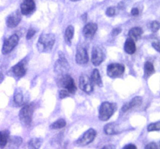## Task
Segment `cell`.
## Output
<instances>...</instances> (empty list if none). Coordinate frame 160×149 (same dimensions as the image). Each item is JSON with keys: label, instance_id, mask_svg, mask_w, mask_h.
<instances>
[{"label": "cell", "instance_id": "cell-1", "mask_svg": "<svg viewBox=\"0 0 160 149\" xmlns=\"http://www.w3.org/2000/svg\"><path fill=\"white\" fill-rule=\"evenodd\" d=\"M55 35L53 34H43L39 37L37 48L40 52H48L52 50L55 44Z\"/></svg>", "mask_w": 160, "mask_h": 149}, {"label": "cell", "instance_id": "cell-2", "mask_svg": "<svg viewBox=\"0 0 160 149\" xmlns=\"http://www.w3.org/2000/svg\"><path fill=\"white\" fill-rule=\"evenodd\" d=\"M34 103H30L23 106L19 113V118L22 124L26 127L31 126L32 122L33 113H34Z\"/></svg>", "mask_w": 160, "mask_h": 149}, {"label": "cell", "instance_id": "cell-3", "mask_svg": "<svg viewBox=\"0 0 160 149\" xmlns=\"http://www.w3.org/2000/svg\"><path fill=\"white\" fill-rule=\"evenodd\" d=\"M117 106L114 103L106 102L100 106L98 111V118L102 121H107L113 115L114 112L117 110Z\"/></svg>", "mask_w": 160, "mask_h": 149}, {"label": "cell", "instance_id": "cell-4", "mask_svg": "<svg viewBox=\"0 0 160 149\" xmlns=\"http://www.w3.org/2000/svg\"><path fill=\"white\" fill-rule=\"evenodd\" d=\"M58 85L65 88L70 94H74L77 91L76 85L73 79L68 74L60 75V78L58 80Z\"/></svg>", "mask_w": 160, "mask_h": 149}, {"label": "cell", "instance_id": "cell-5", "mask_svg": "<svg viewBox=\"0 0 160 149\" xmlns=\"http://www.w3.org/2000/svg\"><path fill=\"white\" fill-rule=\"evenodd\" d=\"M96 131L94 129H89L84 133L78 140L75 142V145L79 147H84L92 143L95 138Z\"/></svg>", "mask_w": 160, "mask_h": 149}, {"label": "cell", "instance_id": "cell-6", "mask_svg": "<svg viewBox=\"0 0 160 149\" xmlns=\"http://www.w3.org/2000/svg\"><path fill=\"white\" fill-rule=\"evenodd\" d=\"M69 69H70V66H69V63L66 59L65 56L62 53H59V59L56 61V64H55V72L60 76V75L67 74V72L69 71Z\"/></svg>", "mask_w": 160, "mask_h": 149}, {"label": "cell", "instance_id": "cell-7", "mask_svg": "<svg viewBox=\"0 0 160 149\" xmlns=\"http://www.w3.org/2000/svg\"><path fill=\"white\" fill-rule=\"evenodd\" d=\"M19 42V37L17 34H12L9 38L4 42L2 48V52L3 55H7L17 46Z\"/></svg>", "mask_w": 160, "mask_h": 149}, {"label": "cell", "instance_id": "cell-8", "mask_svg": "<svg viewBox=\"0 0 160 149\" xmlns=\"http://www.w3.org/2000/svg\"><path fill=\"white\" fill-rule=\"evenodd\" d=\"M125 70L124 66L120 63H112L108 66L107 74L112 78L120 77L123 74Z\"/></svg>", "mask_w": 160, "mask_h": 149}, {"label": "cell", "instance_id": "cell-9", "mask_svg": "<svg viewBox=\"0 0 160 149\" xmlns=\"http://www.w3.org/2000/svg\"><path fill=\"white\" fill-rule=\"evenodd\" d=\"M79 87L81 90L87 94H91L93 92V83L92 82L90 78L87 75L82 74L80 77Z\"/></svg>", "mask_w": 160, "mask_h": 149}, {"label": "cell", "instance_id": "cell-10", "mask_svg": "<svg viewBox=\"0 0 160 149\" xmlns=\"http://www.w3.org/2000/svg\"><path fill=\"white\" fill-rule=\"evenodd\" d=\"M105 59V54L102 48L99 46H95L93 48L92 53V62L94 66L97 67Z\"/></svg>", "mask_w": 160, "mask_h": 149}, {"label": "cell", "instance_id": "cell-11", "mask_svg": "<svg viewBox=\"0 0 160 149\" xmlns=\"http://www.w3.org/2000/svg\"><path fill=\"white\" fill-rule=\"evenodd\" d=\"M88 55L87 49L83 46H79L76 52V62L80 65H84L88 62Z\"/></svg>", "mask_w": 160, "mask_h": 149}, {"label": "cell", "instance_id": "cell-12", "mask_svg": "<svg viewBox=\"0 0 160 149\" xmlns=\"http://www.w3.org/2000/svg\"><path fill=\"white\" fill-rule=\"evenodd\" d=\"M20 20H21V13L18 10H17L11 13L6 18V25L10 28L15 27L20 23Z\"/></svg>", "mask_w": 160, "mask_h": 149}, {"label": "cell", "instance_id": "cell-13", "mask_svg": "<svg viewBox=\"0 0 160 149\" xmlns=\"http://www.w3.org/2000/svg\"><path fill=\"white\" fill-rule=\"evenodd\" d=\"M35 10V3L33 0H25L20 5V11L23 15H29Z\"/></svg>", "mask_w": 160, "mask_h": 149}, {"label": "cell", "instance_id": "cell-14", "mask_svg": "<svg viewBox=\"0 0 160 149\" xmlns=\"http://www.w3.org/2000/svg\"><path fill=\"white\" fill-rule=\"evenodd\" d=\"M12 72L14 73L15 76L18 77H22L24 76L27 72L24 60L20 61L18 63L16 64L12 68Z\"/></svg>", "mask_w": 160, "mask_h": 149}, {"label": "cell", "instance_id": "cell-15", "mask_svg": "<svg viewBox=\"0 0 160 149\" xmlns=\"http://www.w3.org/2000/svg\"><path fill=\"white\" fill-rule=\"evenodd\" d=\"M97 29H98V25L96 23H89L84 26V29H83V34L85 37L91 38L95 35Z\"/></svg>", "mask_w": 160, "mask_h": 149}, {"label": "cell", "instance_id": "cell-16", "mask_svg": "<svg viewBox=\"0 0 160 149\" xmlns=\"http://www.w3.org/2000/svg\"><path fill=\"white\" fill-rule=\"evenodd\" d=\"M142 98H141V97H139V96L135 97V98H133L131 102L126 103V104H125L124 106L122 107L121 112H128V110L131 109L132 108L140 106V105L142 104Z\"/></svg>", "mask_w": 160, "mask_h": 149}, {"label": "cell", "instance_id": "cell-17", "mask_svg": "<svg viewBox=\"0 0 160 149\" xmlns=\"http://www.w3.org/2000/svg\"><path fill=\"white\" fill-rule=\"evenodd\" d=\"M104 132L107 135H116L120 134L121 131L119 129L117 124H116L115 123H110L104 127Z\"/></svg>", "mask_w": 160, "mask_h": 149}, {"label": "cell", "instance_id": "cell-18", "mask_svg": "<svg viewBox=\"0 0 160 149\" xmlns=\"http://www.w3.org/2000/svg\"><path fill=\"white\" fill-rule=\"evenodd\" d=\"M143 31L141 27H133L132 29H131L128 33V37L131 39H132L133 41L136 42L137 40H138L139 37L142 36Z\"/></svg>", "mask_w": 160, "mask_h": 149}, {"label": "cell", "instance_id": "cell-19", "mask_svg": "<svg viewBox=\"0 0 160 149\" xmlns=\"http://www.w3.org/2000/svg\"><path fill=\"white\" fill-rule=\"evenodd\" d=\"M124 51L128 54L132 55L136 52V45L134 41L128 37L124 44Z\"/></svg>", "mask_w": 160, "mask_h": 149}, {"label": "cell", "instance_id": "cell-20", "mask_svg": "<svg viewBox=\"0 0 160 149\" xmlns=\"http://www.w3.org/2000/svg\"><path fill=\"white\" fill-rule=\"evenodd\" d=\"M91 81L93 84L95 85L98 86V87H102V81L101 76H100L99 71L97 69H95L92 72V77H91Z\"/></svg>", "mask_w": 160, "mask_h": 149}, {"label": "cell", "instance_id": "cell-21", "mask_svg": "<svg viewBox=\"0 0 160 149\" xmlns=\"http://www.w3.org/2000/svg\"><path fill=\"white\" fill-rule=\"evenodd\" d=\"M42 140L39 137H33L28 142V149H39L42 146Z\"/></svg>", "mask_w": 160, "mask_h": 149}, {"label": "cell", "instance_id": "cell-22", "mask_svg": "<svg viewBox=\"0 0 160 149\" xmlns=\"http://www.w3.org/2000/svg\"><path fill=\"white\" fill-rule=\"evenodd\" d=\"M74 34V27L72 25H69L65 31V41L68 45L71 44V41Z\"/></svg>", "mask_w": 160, "mask_h": 149}, {"label": "cell", "instance_id": "cell-23", "mask_svg": "<svg viewBox=\"0 0 160 149\" xmlns=\"http://www.w3.org/2000/svg\"><path fill=\"white\" fill-rule=\"evenodd\" d=\"M9 131H0V148H3L6 147V144L9 141Z\"/></svg>", "mask_w": 160, "mask_h": 149}, {"label": "cell", "instance_id": "cell-24", "mask_svg": "<svg viewBox=\"0 0 160 149\" xmlns=\"http://www.w3.org/2000/svg\"><path fill=\"white\" fill-rule=\"evenodd\" d=\"M14 102L17 106H22L23 103V95L22 94L21 90L17 89L14 93Z\"/></svg>", "mask_w": 160, "mask_h": 149}, {"label": "cell", "instance_id": "cell-25", "mask_svg": "<svg viewBox=\"0 0 160 149\" xmlns=\"http://www.w3.org/2000/svg\"><path fill=\"white\" fill-rule=\"evenodd\" d=\"M66 125H67V123H66V120L64 119H59V120L55 121L54 123L50 125V128L52 130L62 129Z\"/></svg>", "mask_w": 160, "mask_h": 149}, {"label": "cell", "instance_id": "cell-26", "mask_svg": "<svg viewBox=\"0 0 160 149\" xmlns=\"http://www.w3.org/2000/svg\"><path fill=\"white\" fill-rule=\"evenodd\" d=\"M145 75L146 77L151 76L153 73H155V68L152 62H146L145 64Z\"/></svg>", "mask_w": 160, "mask_h": 149}, {"label": "cell", "instance_id": "cell-27", "mask_svg": "<svg viewBox=\"0 0 160 149\" xmlns=\"http://www.w3.org/2000/svg\"><path fill=\"white\" fill-rule=\"evenodd\" d=\"M148 132H152V131H159L160 130V122H156V123H150L147 127Z\"/></svg>", "mask_w": 160, "mask_h": 149}, {"label": "cell", "instance_id": "cell-28", "mask_svg": "<svg viewBox=\"0 0 160 149\" xmlns=\"http://www.w3.org/2000/svg\"><path fill=\"white\" fill-rule=\"evenodd\" d=\"M106 14L108 16V17H114V16L117 14V9L116 7H109L106 11Z\"/></svg>", "mask_w": 160, "mask_h": 149}, {"label": "cell", "instance_id": "cell-29", "mask_svg": "<svg viewBox=\"0 0 160 149\" xmlns=\"http://www.w3.org/2000/svg\"><path fill=\"white\" fill-rule=\"evenodd\" d=\"M150 29L152 30V32H156L157 31H159V23L156 20L152 21L150 23Z\"/></svg>", "mask_w": 160, "mask_h": 149}, {"label": "cell", "instance_id": "cell-30", "mask_svg": "<svg viewBox=\"0 0 160 149\" xmlns=\"http://www.w3.org/2000/svg\"><path fill=\"white\" fill-rule=\"evenodd\" d=\"M145 149H159V145L156 142H150L145 145Z\"/></svg>", "mask_w": 160, "mask_h": 149}, {"label": "cell", "instance_id": "cell-31", "mask_svg": "<svg viewBox=\"0 0 160 149\" xmlns=\"http://www.w3.org/2000/svg\"><path fill=\"white\" fill-rule=\"evenodd\" d=\"M35 33H36V31H35V30H34V29H33V28H31V29H29V31H28V33H27V36H26L27 39H28V40L31 39V37H32L35 34Z\"/></svg>", "mask_w": 160, "mask_h": 149}, {"label": "cell", "instance_id": "cell-32", "mask_svg": "<svg viewBox=\"0 0 160 149\" xmlns=\"http://www.w3.org/2000/svg\"><path fill=\"white\" fill-rule=\"evenodd\" d=\"M69 95H70V93H69L67 90H65V89L61 90L60 92H59V98H62H62H67V97H68Z\"/></svg>", "mask_w": 160, "mask_h": 149}, {"label": "cell", "instance_id": "cell-33", "mask_svg": "<svg viewBox=\"0 0 160 149\" xmlns=\"http://www.w3.org/2000/svg\"><path fill=\"white\" fill-rule=\"evenodd\" d=\"M120 32H121V29H120V28H114L112 31V35L115 37V36L118 35Z\"/></svg>", "mask_w": 160, "mask_h": 149}, {"label": "cell", "instance_id": "cell-34", "mask_svg": "<svg viewBox=\"0 0 160 149\" xmlns=\"http://www.w3.org/2000/svg\"><path fill=\"white\" fill-rule=\"evenodd\" d=\"M152 47L156 50L157 52L160 51V44L159 42H153L152 43Z\"/></svg>", "mask_w": 160, "mask_h": 149}, {"label": "cell", "instance_id": "cell-35", "mask_svg": "<svg viewBox=\"0 0 160 149\" xmlns=\"http://www.w3.org/2000/svg\"><path fill=\"white\" fill-rule=\"evenodd\" d=\"M123 149H137V147L133 144H129V145H127L126 146L123 147Z\"/></svg>", "mask_w": 160, "mask_h": 149}, {"label": "cell", "instance_id": "cell-36", "mask_svg": "<svg viewBox=\"0 0 160 149\" xmlns=\"http://www.w3.org/2000/svg\"><path fill=\"white\" fill-rule=\"evenodd\" d=\"M131 14H132L133 16H138L139 14V9L135 7L133 8V9H131Z\"/></svg>", "mask_w": 160, "mask_h": 149}, {"label": "cell", "instance_id": "cell-37", "mask_svg": "<svg viewBox=\"0 0 160 149\" xmlns=\"http://www.w3.org/2000/svg\"><path fill=\"white\" fill-rule=\"evenodd\" d=\"M101 149H116L115 146L112 145H106V146H104L103 148H102Z\"/></svg>", "mask_w": 160, "mask_h": 149}, {"label": "cell", "instance_id": "cell-38", "mask_svg": "<svg viewBox=\"0 0 160 149\" xmlns=\"http://www.w3.org/2000/svg\"><path fill=\"white\" fill-rule=\"evenodd\" d=\"M3 80H4V75H3L2 73H0V84L2 82Z\"/></svg>", "mask_w": 160, "mask_h": 149}, {"label": "cell", "instance_id": "cell-39", "mask_svg": "<svg viewBox=\"0 0 160 149\" xmlns=\"http://www.w3.org/2000/svg\"><path fill=\"white\" fill-rule=\"evenodd\" d=\"M72 2H77V1H79V0H71Z\"/></svg>", "mask_w": 160, "mask_h": 149}]
</instances>
